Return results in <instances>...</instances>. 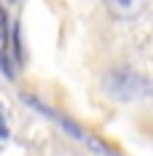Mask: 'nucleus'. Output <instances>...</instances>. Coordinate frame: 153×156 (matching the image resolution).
Listing matches in <instances>:
<instances>
[{
    "instance_id": "nucleus-1",
    "label": "nucleus",
    "mask_w": 153,
    "mask_h": 156,
    "mask_svg": "<svg viewBox=\"0 0 153 156\" xmlns=\"http://www.w3.org/2000/svg\"><path fill=\"white\" fill-rule=\"evenodd\" d=\"M110 97H116V100H137V97H145V94H151V83L145 81V78H140L137 73H132V70H123V67H116V70H110L105 76V86H102Z\"/></svg>"
},
{
    "instance_id": "nucleus-2",
    "label": "nucleus",
    "mask_w": 153,
    "mask_h": 156,
    "mask_svg": "<svg viewBox=\"0 0 153 156\" xmlns=\"http://www.w3.org/2000/svg\"><path fill=\"white\" fill-rule=\"evenodd\" d=\"M11 24H8V16H5V8L0 5V67H3V73L11 78L14 76V65H11V57H8V48H14V43H8L11 41ZM16 54V48H14Z\"/></svg>"
},
{
    "instance_id": "nucleus-3",
    "label": "nucleus",
    "mask_w": 153,
    "mask_h": 156,
    "mask_svg": "<svg viewBox=\"0 0 153 156\" xmlns=\"http://www.w3.org/2000/svg\"><path fill=\"white\" fill-rule=\"evenodd\" d=\"M8 135H11V129H8V121H5V113L0 110V143L5 140Z\"/></svg>"
}]
</instances>
